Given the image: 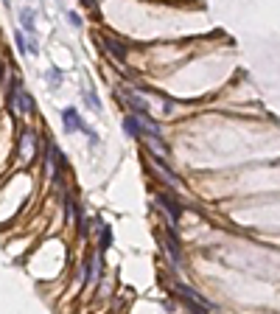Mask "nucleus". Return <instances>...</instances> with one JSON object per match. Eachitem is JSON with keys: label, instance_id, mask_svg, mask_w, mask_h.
<instances>
[{"label": "nucleus", "instance_id": "nucleus-12", "mask_svg": "<svg viewBox=\"0 0 280 314\" xmlns=\"http://www.w3.org/2000/svg\"><path fill=\"white\" fill-rule=\"evenodd\" d=\"M20 20H23V28H26L28 34H34V11L23 9V11H20Z\"/></svg>", "mask_w": 280, "mask_h": 314}, {"label": "nucleus", "instance_id": "nucleus-1", "mask_svg": "<svg viewBox=\"0 0 280 314\" xmlns=\"http://www.w3.org/2000/svg\"><path fill=\"white\" fill-rule=\"evenodd\" d=\"M6 93H9V110L11 113H34V101H31V96L26 93L23 81H11V90H6Z\"/></svg>", "mask_w": 280, "mask_h": 314}, {"label": "nucleus", "instance_id": "nucleus-8", "mask_svg": "<svg viewBox=\"0 0 280 314\" xmlns=\"http://www.w3.org/2000/svg\"><path fill=\"white\" fill-rule=\"evenodd\" d=\"M104 42H106V51L112 53V56H115L118 62L126 59V48H123L121 39H115V37H104Z\"/></svg>", "mask_w": 280, "mask_h": 314}, {"label": "nucleus", "instance_id": "nucleus-4", "mask_svg": "<svg viewBox=\"0 0 280 314\" xmlns=\"http://www.w3.org/2000/svg\"><path fill=\"white\" fill-rule=\"evenodd\" d=\"M157 205L168 213L171 222H179V216H182V205H179L174 196H168V194H157Z\"/></svg>", "mask_w": 280, "mask_h": 314}, {"label": "nucleus", "instance_id": "nucleus-13", "mask_svg": "<svg viewBox=\"0 0 280 314\" xmlns=\"http://www.w3.org/2000/svg\"><path fill=\"white\" fill-rule=\"evenodd\" d=\"M65 219L68 222H73V216H76V202H73V196H65Z\"/></svg>", "mask_w": 280, "mask_h": 314}, {"label": "nucleus", "instance_id": "nucleus-10", "mask_svg": "<svg viewBox=\"0 0 280 314\" xmlns=\"http://www.w3.org/2000/svg\"><path fill=\"white\" fill-rule=\"evenodd\" d=\"M98 272H101V258H98V253H96L87 261V275H84V280H87V283H96V280H98Z\"/></svg>", "mask_w": 280, "mask_h": 314}, {"label": "nucleus", "instance_id": "nucleus-16", "mask_svg": "<svg viewBox=\"0 0 280 314\" xmlns=\"http://www.w3.org/2000/svg\"><path fill=\"white\" fill-rule=\"evenodd\" d=\"M70 23H73V28H81V17L76 11H70Z\"/></svg>", "mask_w": 280, "mask_h": 314}, {"label": "nucleus", "instance_id": "nucleus-17", "mask_svg": "<svg viewBox=\"0 0 280 314\" xmlns=\"http://www.w3.org/2000/svg\"><path fill=\"white\" fill-rule=\"evenodd\" d=\"M84 6H90V9H96V0H81Z\"/></svg>", "mask_w": 280, "mask_h": 314}, {"label": "nucleus", "instance_id": "nucleus-14", "mask_svg": "<svg viewBox=\"0 0 280 314\" xmlns=\"http://www.w3.org/2000/svg\"><path fill=\"white\" fill-rule=\"evenodd\" d=\"M84 98H87V104H93V110H101V101H98V96L93 93V90H87V93H84Z\"/></svg>", "mask_w": 280, "mask_h": 314}, {"label": "nucleus", "instance_id": "nucleus-5", "mask_svg": "<svg viewBox=\"0 0 280 314\" xmlns=\"http://www.w3.org/2000/svg\"><path fill=\"white\" fill-rule=\"evenodd\" d=\"M34 149H36L34 132L23 129V135H20V157H23V160H31V157H34Z\"/></svg>", "mask_w": 280, "mask_h": 314}, {"label": "nucleus", "instance_id": "nucleus-6", "mask_svg": "<svg viewBox=\"0 0 280 314\" xmlns=\"http://www.w3.org/2000/svg\"><path fill=\"white\" fill-rule=\"evenodd\" d=\"M123 129H126V135H132V138H143V121H140L138 113H132L123 118Z\"/></svg>", "mask_w": 280, "mask_h": 314}, {"label": "nucleus", "instance_id": "nucleus-9", "mask_svg": "<svg viewBox=\"0 0 280 314\" xmlns=\"http://www.w3.org/2000/svg\"><path fill=\"white\" fill-rule=\"evenodd\" d=\"M123 96L129 101L132 110H138V113H149V104H146V98H140L138 93H132V90H123Z\"/></svg>", "mask_w": 280, "mask_h": 314}, {"label": "nucleus", "instance_id": "nucleus-3", "mask_svg": "<svg viewBox=\"0 0 280 314\" xmlns=\"http://www.w3.org/2000/svg\"><path fill=\"white\" fill-rule=\"evenodd\" d=\"M174 292H176V297H182L185 303L191 306V309H196V312H202V309H213V306L205 300V297H199L193 289H188V286H182V283H176L174 286Z\"/></svg>", "mask_w": 280, "mask_h": 314}, {"label": "nucleus", "instance_id": "nucleus-2", "mask_svg": "<svg viewBox=\"0 0 280 314\" xmlns=\"http://www.w3.org/2000/svg\"><path fill=\"white\" fill-rule=\"evenodd\" d=\"M62 121H65V129H68V132L81 129L90 138V143H98V135L93 129H87V126H84V121L79 118V113H76V110H65V113H62Z\"/></svg>", "mask_w": 280, "mask_h": 314}, {"label": "nucleus", "instance_id": "nucleus-11", "mask_svg": "<svg viewBox=\"0 0 280 314\" xmlns=\"http://www.w3.org/2000/svg\"><path fill=\"white\" fill-rule=\"evenodd\" d=\"M109 244H112V230H109L106 225H101V244H98V253L109 250Z\"/></svg>", "mask_w": 280, "mask_h": 314}, {"label": "nucleus", "instance_id": "nucleus-15", "mask_svg": "<svg viewBox=\"0 0 280 314\" xmlns=\"http://www.w3.org/2000/svg\"><path fill=\"white\" fill-rule=\"evenodd\" d=\"M17 51L20 53H28V39L23 37V31H17Z\"/></svg>", "mask_w": 280, "mask_h": 314}, {"label": "nucleus", "instance_id": "nucleus-7", "mask_svg": "<svg viewBox=\"0 0 280 314\" xmlns=\"http://www.w3.org/2000/svg\"><path fill=\"white\" fill-rule=\"evenodd\" d=\"M166 253L171 255V261H174V264L182 261V250H179V241H176V233H174V230H168V238H166Z\"/></svg>", "mask_w": 280, "mask_h": 314}]
</instances>
